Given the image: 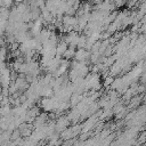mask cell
<instances>
[{
	"label": "cell",
	"instance_id": "6da1fadb",
	"mask_svg": "<svg viewBox=\"0 0 146 146\" xmlns=\"http://www.w3.org/2000/svg\"><path fill=\"white\" fill-rule=\"evenodd\" d=\"M70 124H71V121L67 117V115H65V116L64 115H60L58 119H56V127H55V129H56L57 132L62 133L65 129L68 128Z\"/></svg>",
	"mask_w": 146,
	"mask_h": 146
},
{
	"label": "cell",
	"instance_id": "7a4b0ae2",
	"mask_svg": "<svg viewBox=\"0 0 146 146\" xmlns=\"http://www.w3.org/2000/svg\"><path fill=\"white\" fill-rule=\"evenodd\" d=\"M90 56H91V51L86 49V48H78L76 52H75V56H74V59L79 60V62H87L89 63L90 62Z\"/></svg>",
	"mask_w": 146,
	"mask_h": 146
},
{
	"label": "cell",
	"instance_id": "3957f363",
	"mask_svg": "<svg viewBox=\"0 0 146 146\" xmlns=\"http://www.w3.org/2000/svg\"><path fill=\"white\" fill-rule=\"evenodd\" d=\"M63 24H64V26H70V27L74 29V26L78 24V17L65 14L63 16Z\"/></svg>",
	"mask_w": 146,
	"mask_h": 146
},
{
	"label": "cell",
	"instance_id": "277c9868",
	"mask_svg": "<svg viewBox=\"0 0 146 146\" xmlns=\"http://www.w3.org/2000/svg\"><path fill=\"white\" fill-rule=\"evenodd\" d=\"M70 46H68V43L65 41V40H59V42H58V44H57V47H56V55H58V56H64V52L67 50V48H68Z\"/></svg>",
	"mask_w": 146,
	"mask_h": 146
},
{
	"label": "cell",
	"instance_id": "5b68a950",
	"mask_svg": "<svg viewBox=\"0 0 146 146\" xmlns=\"http://www.w3.org/2000/svg\"><path fill=\"white\" fill-rule=\"evenodd\" d=\"M75 48H76V47H72V46H70V47L67 48V50L64 52V56H63V58H65V59H68V60H71V59H74V56H75V52H76Z\"/></svg>",
	"mask_w": 146,
	"mask_h": 146
},
{
	"label": "cell",
	"instance_id": "8992f818",
	"mask_svg": "<svg viewBox=\"0 0 146 146\" xmlns=\"http://www.w3.org/2000/svg\"><path fill=\"white\" fill-rule=\"evenodd\" d=\"M11 106H10V103L9 104H5V105H1V110H0V113H1V116H6V115H9L11 113Z\"/></svg>",
	"mask_w": 146,
	"mask_h": 146
},
{
	"label": "cell",
	"instance_id": "52a82bcc",
	"mask_svg": "<svg viewBox=\"0 0 146 146\" xmlns=\"http://www.w3.org/2000/svg\"><path fill=\"white\" fill-rule=\"evenodd\" d=\"M146 143V131L143 130L137 136V144H145Z\"/></svg>",
	"mask_w": 146,
	"mask_h": 146
},
{
	"label": "cell",
	"instance_id": "ba28073f",
	"mask_svg": "<svg viewBox=\"0 0 146 146\" xmlns=\"http://www.w3.org/2000/svg\"><path fill=\"white\" fill-rule=\"evenodd\" d=\"M0 5H1V7L11 8L13 5H15V2H14V0H0Z\"/></svg>",
	"mask_w": 146,
	"mask_h": 146
},
{
	"label": "cell",
	"instance_id": "9c48e42d",
	"mask_svg": "<svg viewBox=\"0 0 146 146\" xmlns=\"http://www.w3.org/2000/svg\"><path fill=\"white\" fill-rule=\"evenodd\" d=\"M7 47L6 46H2L1 47V62H5L6 60V58H8V56H7Z\"/></svg>",
	"mask_w": 146,
	"mask_h": 146
},
{
	"label": "cell",
	"instance_id": "30bf717a",
	"mask_svg": "<svg viewBox=\"0 0 146 146\" xmlns=\"http://www.w3.org/2000/svg\"><path fill=\"white\" fill-rule=\"evenodd\" d=\"M24 0H14V2H15V5H18V3H21V2H23Z\"/></svg>",
	"mask_w": 146,
	"mask_h": 146
}]
</instances>
